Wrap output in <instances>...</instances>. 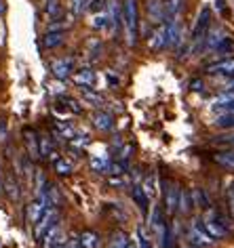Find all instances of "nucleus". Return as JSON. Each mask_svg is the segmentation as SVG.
<instances>
[{"label": "nucleus", "mask_w": 234, "mask_h": 248, "mask_svg": "<svg viewBox=\"0 0 234 248\" xmlns=\"http://www.w3.org/2000/svg\"><path fill=\"white\" fill-rule=\"evenodd\" d=\"M57 221H59V208H57V206H53V204H49L47 210L42 213V217L38 219V223H36V227H34L36 240H40L42 235L47 233V229H49V227H53Z\"/></svg>", "instance_id": "nucleus-4"}, {"label": "nucleus", "mask_w": 234, "mask_h": 248, "mask_svg": "<svg viewBox=\"0 0 234 248\" xmlns=\"http://www.w3.org/2000/svg\"><path fill=\"white\" fill-rule=\"evenodd\" d=\"M215 217H217V221L221 223V227H224L228 233H232V232H234V221H232V219H228V217L219 215V213H215Z\"/></svg>", "instance_id": "nucleus-36"}, {"label": "nucleus", "mask_w": 234, "mask_h": 248, "mask_svg": "<svg viewBox=\"0 0 234 248\" xmlns=\"http://www.w3.org/2000/svg\"><path fill=\"white\" fill-rule=\"evenodd\" d=\"M66 248H83V246H81V240H78V238H72L70 242H67Z\"/></svg>", "instance_id": "nucleus-42"}, {"label": "nucleus", "mask_w": 234, "mask_h": 248, "mask_svg": "<svg viewBox=\"0 0 234 248\" xmlns=\"http://www.w3.org/2000/svg\"><path fill=\"white\" fill-rule=\"evenodd\" d=\"M141 189H144V194L148 198H152L154 196V189H156V187H154V179L152 177H146L144 183H141Z\"/></svg>", "instance_id": "nucleus-35"}, {"label": "nucleus", "mask_w": 234, "mask_h": 248, "mask_svg": "<svg viewBox=\"0 0 234 248\" xmlns=\"http://www.w3.org/2000/svg\"><path fill=\"white\" fill-rule=\"evenodd\" d=\"M106 13H108V26L116 32L122 26V2L120 0H108Z\"/></svg>", "instance_id": "nucleus-8"}, {"label": "nucleus", "mask_w": 234, "mask_h": 248, "mask_svg": "<svg viewBox=\"0 0 234 248\" xmlns=\"http://www.w3.org/2000/svg\"><path fill=\"white\" fill-rule=\"evenodd\" d=\"M4 189H7V194H9L11 200H17V198H19V185H17V181H15L13 177L7 179V183H4Z\"/></svg>", "instance_id": "nucleus-29"}, {"label": "nucleus", "mask_w": 234, "mask_h": 248, "mask_svg": "<svg viewBox=\"0 0 234 248\" xmlns=\"http://www.w3.org/2000/svg\"><path fill=\"white\" fill-rule=\"evenodd\" d=\"M66 40V34L64 32H47L45 38H42V46L45 48H57L64 45Z\"/></svg>", "instance_id": "nucleus-19"}, {"label": "nucleus", "mask_w": 234, "mask_h": 248, "mask_svg": "<svg viewBox=\"0 0 234 248\" xmlns=\"http://www.w3.org/2000/svg\"><path fill=\"white\" fill-rule=\"evenodd\" d=\"M131 198H133V202L137 204V208L141 210V213H146V210H148V202H150V198H148V196L144 194L141 185H133V189H131Z\"/></svg>", "instance_id": "nucleus-20"}, {"label": "nucleus", "mask_w": 234, "mask_h": 248, "mask_svg": "<svg viewBox=\"0 0 234 248\" xmlns=\"http://www.w3.org/2000/svg\"><path fill=\"white\" fill-rule=\"evenodd\" d=\"M165 23H167V46H180L184 34H182L180 21H177V15L169 17V21H165Z\"/></svg>", "instance_id": "nucleus-10"}, {"label": "nucleus", "mask_w": 234, "mask_h": 248, "mask_svg": "<svg viewBox=\"0 0 234 248\" xmlns=\"http://www.w3.org/2000/svg\"><path fill=\"white\" fill-rule=\"evenodd\" d=\"M182 9H184V0H165V11H167V17L180 15Z\"/></svg>", "instance_id": "nucleus-26"}, {"label": "nucleus", "mask_w": 234, "mask_h": 248, "mask_svg": "<svg viewBox=\"0 0 234 248\" xmlns=\"http://www.w3.org/2000/svg\"><path fill=\"white\" fill-rule=\"evenodd\" d=\"M103 7H106V0H87V9L91 13H100Z\"/></svg>", "instance_id": "nucleus-37"}, {"label": "nucleus", "mask_w": 234, "mask_h": 248, "mask_svg": "<svg viewBox=\"0 0 234 248\" xmlns=\"http://www.w3.org/2000/svg\"><path fill=\"white\" fill-rule=\"evenodd\" d=\"M209 74H213V76H234V59H221L217 63H211L207 67Z\"/></svg>", "instance_id": "nucleus-16"}, {"label": "nucleus", "mask_w": 234, "mask_h": 248, "mask_svg": "<svg viewBox=\"0 0 234 248\" xmlns=\"http://www.w3.org/2000/svg\"><path fill=\"white\" fill-rule=\"evenodd\" d=\"M188 240H190V244L196 248H211L215 244V238H211V235L207 233V229H205V225H201V221L190 223Z\"/></svg>", "instance_id": "nucleus-3"}, {"label": "nucleus", "mask_w": 234, "mask_h": 248, "mask_svg": "<svg viewBox=\"0 0 234 248\" xmlns=\"http://www.w3.org/2000/svg\"><path fill=\"white\" fill-rule=\"evenodd\" d=\"M0 126H2V120H0Z\"/></svg>", "instance_id": "nucleus-49"}, {"label": "nucleus", "mask_w": 234, "mask_h": 248, "mask_svg": "<svg viewBox=\"0 0 234 248\" xmlns=\"http://www.w3.org/2000/svg\"><path fill=\"white\" fill-rule=\"evenodd\" d=\"M49 204H51V202H49L47 191H45V194H40V196H36V200L28 206V221H30V225H36V223H38V219L42 217V213L47 210Z\"/></svg>", "instance_id": "nucleus-7"}, {"label": "nucleus", "mask_w": 234, "mask_h": 248, "mask_svg": "<svg viewBox=\"0 0 234 248\" xmlns=\"http://www.w3.org/2000/svg\"><path fill=\"white\" fill-rule=\"evenodd\" d=\"M91 166H93L95 170H100V172H108L110 162L106 158H93V160H91Z\"/></svg>", "instance_id": "nucleus-34"}, {"label": "nucleus", "mask_w": 234, "mask_h": 248, "mask_svg": "<svg viewBox=\"0 0 234 248\" xmlns=\"http://www.w3.org/2000/svg\"><path fill=\"white\" fill-rule=\"evenodd\" d=\"M180 183L171 181V179H165L163 181V202H165V210L167 215L177 213V202H180Z\"/></svg>", "instance_id": "nucleus-2"}, {"label": "nucleus", "mask_w": 234, "mask_h": 248, "mask_svg": "<svg viewBox=\"0 0 234 248\" xmlns=\"http://www.w3.org/2000/svg\"><path fill=\"white\" fill-rule=\"evenodd\" d=\"M78 240H81V246L83 248H100V235H97L95 232H91V229L83 232Z\"/></svg>", "instance_id": "nucleus-23"}, {"label": "nucleus", "mask_w": 234, "mask_h": 248, "mask_svg": "<svg viewBox=\"0 0 234 248\" xmlns=\"http://www.w3.org/2000/svg\"><path fill=\"white\" fill-rule=\"evenodd\" d=\"M64 103H66L67 108H70V109L74 111V114H81V111H83L81 105H78L76 101H74V99H70V97H64Z\"/></svg>", "instance_id": "nucleus-39"}, {"label": "nucleus", "mask_w": 234, "mask_h": 248, "mask_svg": "<svg viewBox=\"0 0 234 248\" xmlns=\"http://www.w3.org/2000/svg\"><path fill=\"white\" fill-rule=\"evenodd\" d=\"M213 160L221 166V169L234 172V150L232 152H219V154H215Z\"/></svg>", "instance_id": "nucleus-22"}, {"label": "nucleus", "mask_w": 234, "mask_h": 248, "mask_svg": "<svg viewBox=\"0 0 234 248\" xmlns=\"http://www.w3.org/2000/svg\"><path fill=\"white\" fill-rule=\"evenodd\" d=\"M192 198H194V206H199V208H209V200H207V196H205V191L202 189H194L192 191Z\"/></svg>", "instance_id": "nucleus-32"}, {"label": "nucleus", "mask_w": 234, "mask_h": 248, "mask_svg": "<svg viewBox=\"0 0 234 248\" xmlns=\"http://www.w3.org/2000/svg\"><path fill=\"white\" fill-rule=\"evenodd\" d=\"M23 137H26V145H28V154L32 160H38L40 158V139L32 128H26L23 131Z\"/></svg>", "instance_id": "nucleus-14"}, {"label": "nucleus", "mask_w": 234, "mask_h": 248, "mask_svg": "<svg viewBox=\"0 0 234 248\" xmlns=\"http://www.w3.org/2000/svg\"><path fill=\"white\" fill-rule=\"evenodd\" d=\"M215 9H217V11H226V4H224V0H215Z\"/></svg>", "instance_id": "nucleus-43"}, {"label": "nucleus", "mask_w": 234, "mask_h": 248, "mask_svg": "<svg viewBox=\"0 0 234 248\" xmlns=\"http://www.w3.org/2000/svg\"><path fill=\"white\" fill-rule=\"evenodd\" d=\"M148 17L152 19V23H163L167 19L165 2H161V0H148Z\"/></svg>", "instance_id": "nucleus-13"}, {"label": "nucleus", "mask_w": 234, "mask_h": 248, "mask_svg": "<svg viewBox=\"0 0 234 248\" xmlns=\"http://www.w3.org/2000/svg\"><path fill=\"white\" fill-rule=\"evenodd\" d=\"M228 89H230V91H234V80H232L230 84H228Z\"/></svg>", "instance_id": "nucleus-47"}, {"label": "nucleus", "mask_w": 234, "mask_h": 248, "mask_svg": "<svg viewBox=\"0 0 234 248\" xmlns=\"http://www.w3.org/2000/svg\"><path fill=\"white\" fill-rule=\"evenodd\" d=\"M2 13H4V2L0 0V15H2Z\"/></svg>", "instance_id": "nucleus-46"}, {"label": "nucleus", "mask_w": 234, "mask_h": 248, "mask_svg": "<svg viewBox=\"0 0 234 248\" xmlns=\"http://www.w3.org/2000/svg\"><path fill=\"white\" fill-rule=\"evenodd\" d=\"M83 97H84V101L91 103L93 108H101V103H103V97L97 95L93 91H89V89H83Z\"/></svg>", "instance_id": "nucleus-28"}, {"label": "nucleus", "mask_w": 234, "mask_h": 248, "mask_svg": "<svg viewBox=\"0 0 234 248\" xmlns=\"http://www.w3.org/2000/svg\"><path fill=\"white\" fill-rule=\"evenodd\" d=\"M53 154V141L49 137L40 139V158H49Z\"/></svg>", "instance_id": "nucleus-33"}, {"label": "nucleus", "mask_w": 234, "mask_h": 248, "mask_svg": "<svg viewBox=\"0 0 234 248\" xmlns=\"http://www.w3.org/2000/svg\"><path fill=\"white\" fill-rule=\"evenodd\" d=\"M202 225H205L207 233L211 235V238H215V240H221V238H226V235H228V232H226L224 227H221V223L217 221V217H215L213 210H209V215L205 217Z\"/></svg>", "instance_id": "nucleus-9"}, {"label": "nucleus", "mask_w": 234, "mask_h": 248, "mask_svg": "<svg viewBox=\"0 0 234 248\" xmlns=\"http://www.w3.org/2000/svg\"><path fill=\"white\" fill-rule=\"evenodd\" d=\"M209 26H211V11L205 7V9H201L199 17H196V23L192 28V42L194 45H201V42L205 40V34H207Z\"/></svg>", "instance_id": "nucleus-5"}, {"label": "nucleus", "mask_w": 234, "mask_h": 248, "mask_svg": "<svg viewBox=\"0 0 234 248\" xmlns=\"http://www.w3.org/2000/svg\"><path fill=\"white\" fill-rule=\"evenodd\" d=\"M226 36H228V34L224 32V28H211V26H209L207 34H205V46L209 48V51H215V48H217V45L226 38Z\"/></svg>", "instance_id": "nucleus-15"}, {"label": "nucleus", "mask_w": 234, "mask_h": 248, "mask_svg": "<svg viewBox=\"0 0 234 248\" xmlns=\"http://www.w3.org/2000/svg\"><path fill=\"white\" fill-rule=\"evenodd\" d=\"M91 26H93L95 30H103V28H108V13H103V11H100V13H95V17L91 19Z\"/></svg>", "instance_id": "nucleus-31"}, {"label": "nucleus", "mask_w": 234, "mask_h": 248, "mask_svg": "<svg viewBox=\"0 0 234 248\" xmlns=\"http://www.w3.org/2000/svg\"><path fill=\"white\" fill-rule=\"evenodd\" d=\"M232 51H234V40L230 36H226V38L217 45V48H215V53H219V55H230Z\"/></svg>", "instance_id": "nucleus-30"}, {"label": "nucleus", "mask_w": 234, "mask_h": 248, "mask_svg": "<svg viewBox=\"0 0 234 248\" xmlns=\"http://www.w3.org/2000/svg\"><path fill=\"white\" fill-rule=\"evenodd\" d=\"M72 162H67V160L64 158H59V160H55V172L61 177H67V175H72Z\"/></svg>", "instance_id": "nucleus-27"}, {"label": "nucleus", "mask_w": 234, "mask_h": 248, "mask_svg": "<svg viewBox=\"0 0 234 248\" xmlns=\"http://www.w3.org/2000/svg\"><path fill=\"white\" fill-rule=\"evenodd\" d=\"M194 208V202H192V194L186 189L180 191V202H177V210H180L182 215H190Z\"/></svg>", "instance_id": "nucleus-21"}, {"label": "nucleus", "mask_w": 234, "mask_h": 248, "mask_svg": "<svg viewBox=\"0 0 234 248\" xmlns=\"http://www.w3.org/2000/svg\"><path fill=\"white\" fill-rule=\"evenodd\" d=\"M192 91H202V82H199V80L192 82Z\"/></svg>", "instance_id": "nucleus-45"}, {"label": "nucleus", "mask_w": 234, "mask_h": 248, "mask_svg": "<svg viewBox=\"0 0 234 248\" xmlns=\"http://www.w3.org/2000/svg\"><path fill=\"white\" fill-rule=\"evenodd\" d=\"M45 13L51 17V19H57V17H61V13H64V9H61V2H59V0H47Z\"/></svg>", "instance_id": "nucleus-25"}, {"label": "nucleus", "mask_w": 234, "mask_h": 248, "mask_svg": "<svg viewBox=\"0 0 234 248\" xmlns=\"http://www.w3.org/2000/svg\"><path fill=\"white\" fill-rule=\"evenodd\" d=\"M74 84L83 86V89H91V86L95 84V72L91 70V67H84V70H78L74 74Z\"/></svg>", "instance_id": "nucleus-17"}, {"label": "nucleus", "mask_w": 234, "mask_h": 248, "mask_svg": "<svg viewBox=\"0 0 234 248\" xmlns=\"http://www.w3.org/2000/svg\"><path fill=\"white\" fill-rule=\"evenodd\" d=\"M129 246V235L125 232H114L112 233V238L108 240V246L106 248H127Z\"/></svg>", "instance_id": "nucleus-24"}, {"label": "nucleus", "mask_w": 234, "mask_h": 248, "mask_svg": "<svg viewBox=\"0 0 234 248\" xmlns=\"http://www.w3.org/2000/svg\"><path fill=\"white\" fill-rule=\"evenodd\" d=\"M228 206H230V213L234 217V183L228 187Z\"/></svg>", "instance_id": "nucleus-41"}, {"label": "nucleus", "mask_w": 234, "mask_h": 248, "mask_svg": "<svg viewBox=\"0 0 234 248\" xmlns=\"http://www.w3.org/2000/svg\"><path fill=\"white\" fill-rule=\"evenodd\" d=\"M122 28H125V38L129 46H135L139 32V13H137V0H122Z\"/></svg>", "instance_id": "nucleus-1"}, {"label": "nucleus", "mask_w": 234, "mask_h": 248, "mask_svg": "<svg viewBox=\"0 0 234 248\" xmlns=\"http://www.w3.org/2000/svg\"><path fill=\"white\" fill-rule=\"evenodd\" d=\"M148 46L152 51H163L167 48V23H156L152 30V34L148 36Z\"/></svg>", "instance_id": "nucleus-6"}, {"label": "nucleus", "mask_w": 234, "mask_h": 248, "mask_svg": "<svg viewBox=\"0 0 234 248\" xmlns=\"http://www.w3.org/2000/svg\"><path fill=\"white\" fill-rule=\"evenodd\" d=\"M93 124L100 131H112L114 126V118L108 114V111H95L93 114Z\"/></svg>", "instance_id": "nucleus-18"}, {"label": "nucleus", "mask_w": 234, "mask_h": 248, "mask_svg": "<svg viewBox=\"0 0 234 248\" xmlns=\"http://www.w3.org/2000/svg\"><path fill=\"white\" fill-rule=\"evenodd\" d=\"M139 248H152V244H150V238H148V235L144 233V229L139 227Z\"/></svg>", "instance_id": "nucleus-40"}, {"label": "nucleus", "mask_w": 234, "mask_h": 248, "mask_svg": "<svg viewBox=\"0 0 234 248\" xmlns=\"http://www.w3.org/2000/svg\"><path fill=\"white\" fill-rule=\"evenodd\" d=\"M40 242H42V248H55V244L64 242V233H61L59 221L55 223L53 227H49V229H47V233L40 238Z\"/></svg>", "instance_id": "nucleus-12"}, {"label": "nucleus", "mask_w": 234, "mask_h": 248, "mask_svg": "<svg viewBox=\"0 0 234 248\" xmlns=\"http://www.w3.org/2000/svg\"><path fill=\"white\" fill-rule=\"evenodd\" d=\"M51 72H53V76H55V78H59V80L70 78V76H72V72H74V61H72L70 57L55 59L53 63H51Z\"/></svg>", "instance_id": "nucleus-11"}, {"label": "nucleus", "mask_w": 234, "mask_h": 248, "mask_svg": "<svg viewBox=\"0 0 234 248\" xmlns=\"http://www.w3.org/2000/svg\"><path fill=\"white\" fill-rule=\"evenodd\" d=\"M4 137H7V128H4V124H2V126H0V143L4 141Z\"/></svg>", "instance_id": "nucleus-44"}, {"label": "nucleus", "mask_w": 234, "mask_h": 248, "mask_svg": "<svg viewBox=\"0 0 234 248\" xmlns=\"http://www.w3.org/2000/svg\"><path fill=\"white\" fill-rule=\"evenodd\" d=\"M127 248H135V244H131V242H129V246Z\"/></svg>", "instance_id": "nucleus-48"}, {"label": "nucleus", "mask_w": 234, "mask_h": 248, "mask_svg": "<svg viewBox=\"0 0 234 248\" xmlns=\"http://www.w3.org/2000/svg\"><path fill=\"white\" fill-rule=\"evenodd\" d=\"M70 9H72V13H74V15H81L83 11L87 9V0H72Z\"/></svg>", "instance_id": "nucleus-38"}]
</instances>
